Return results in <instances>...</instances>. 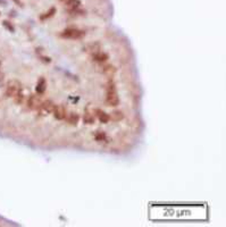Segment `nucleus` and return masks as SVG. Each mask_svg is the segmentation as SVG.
<instances>
[{"mask_svg": "<svg viewBox=\"0 0 226 227\" xmlns=\"http://www.w3.org/2000/svg\"><path fill=\"white\" fill-rule=\"evenodd\" d=\"M106 102L109 106H117L119 102L117 90L113 83H109L106 88Z\"/></svg>", "mask_w": 226, "mask_h": 227, "instance_id": "f257e3e1", "label": "nucleus"}, {"mask_svg": "<svg viewBox=\"0 0 226 227\" xmlns=\"http://www.w3.org/2000/svg\"><path fill=\"white\" fill-rule=\"evenodd\" d=\"M46 88H47V83H46V79L43 77H41L39 79V82L36 84V92L39 94H43L44 91H46Z\"/></svg>", "mask_w": 226, "mask_h": 227, "instance_id": "1a4fd4ad", "label": "nucleus"}, {"mask_svg": "<svg viewBox=\"0 0 226 227\" xmlns=\"http://www.w3.org/2000/svg\"><path fill=\"white\" fill-rule=\"evenodd\" d=\"M115 70L116 69L114 68V66H111V65H107V66L103 67V72L107 73V74H113V73H115Z\"/></svg>", "mask_w": 226, "mask_h": 227, "instance_id": "4468645a", "label": "nucleus"}, {"mask_svg": "<svg viewBox=\"0 0 226 227\" xmlns=\"http://www.w3.org/2000/svg\"><path fill=\"white\" fill-rule=\"evenodd\" d=\"M123 117H124V115L121 110H114L113 113H111V115L109 116V118H111L113 120H115V122H118V120L123 119Z\"/></svg>", "mask_w": 226, "mask_h": 227, "instance_id": "9d476101", "label": "nucleus"}, {"mask_svg": "<svg viewBox=\"0 0 226 227\" xmlns=\"http://www.w3.org/2000/svg\"><path fill=\"white\" fill-rule=\"evenodd\" d=\"M84 122L86 124H93L94 123V118L92 117V115L91 114H89V113H86L85 114V116H84Z\"/></svg>", "mask_w": 226, "mask_h": 227, "instance_id": "ddd939ff", "label": "nucleus"}, {"mask_svg": "<svg viewBox=\"0 0 226 227\" xmlns=\"http://www.w3.org/2000/svg\"><path fill=\"white\" fill-rule=\"evenodd\" d=\"M54 107H55V104H52V101H50V100L42 101V104H41V107H40L39 111H40V113H43V114L52 113Z\"/></svg>", "mask_w": 226, "mask_h": 227, "instance_id": "423d86ee", "label": "nucleus"}, {"mask_svg": "<svg viewBox=\"0 0 226 227\" xmlns=\"http://www.w3.org/2000/svg\"><path fill=\"white\" fill-rule=\"evenodd\" d=\"M93 58L96 61H99V63H103L106 60L108 59V54H105V52H101V51H97L93 54Z\"/></svg>", "mask_w": 226, "mask_h": 227, "instance_id": "6e6552de", "label": "nucleus"}, {"mask_svg": "<svg viewBox=\"0 0 226 227\" xmlns=\"http://www.w3.org/2000/svg\"><path fill=\"white\" fill-rule=\"evenodd\" d=\"M52 113H54L55 117L59 119V120L65 119V117H66V108L63 107V106H55Z\"/></svg>", "mask_w": 226, "mask_h": 227, "instance_id": "39448f33", "label": "nucleus"}, {"mask_svg": "<svg viewBox=\"0 0 226 227\" xmlns=\"http://www.w3.org/2000/svg\"><path fill=\"white\" fill-rule=\"evenodd\" d=\"M67 120H68L69 124H72V125H75V124H77V122H79V115H77V114L72 113L68 116Z\"/></svg>", "mask_w": 226, "mask_h": 227, "instance_id": "f8f14e48", "label": "nucleus"}, {"mask_svg": "<svg viewBox=\"0 0 226 227\" xmlns=\"http://www.w3.org/2000/svg\"><path fill=\"white\" fill-rule=\"evenodd\" d=\"M94 113H96V115H97V117L99 118V120L101 122V123H108L109 122V115L107 113H105L103 110H101V109L99 108H96L94 109Z\"/></svg>", "mask_w": 226, "mask_h": 227, "instance_id": "0eeeda50", "label": "nucleus"}, {"mask_svg": "<svg viewBox=\"0 0 226 227\" xmlns=\"http://www.w3.org/2000/svg\"><path fill=\"white\" fill-rule=\"evenodd\" d=\"M84 35V33L82 31L77 30V29H66L60 33L61 38L65 39H81Z\"/></svg>", "mask_w": 226, "mask_h": 227, "instance_id": "7ed1b4c3", "label": "nucleus"}, {"mask_svg": "<svg viewBox=\"0 0 226 227\" xmlns=\"http://www.w3.org/2000/svg\"><path fill=\"white\" fill-rule=\"evenodd\" d=\"M56 14V8L55 7H51L47 13H44L43 15L40 16V20H48V18H50V17H52V16Z\"/></svg>", "mask_w": 226, "mask_h": 227, "instance_id": "9b49d317", "label": "nucleus"}, {"mask_svg": "<svg viewBox=\"0 0 226 227\" xmlns=\"http://www.w3.org/2000/svg\"><path fill=\"white\" fill-rule=\"evenodd\" d=\"M22 92V86H20V83L18 81H9L8 84H7V89H6V94L8 97H13L14 98L15 95H17L18 93Z\"/></svg>", "mask_w": 226, "mask_h": 227, "instance_id": "f03ea898", "label": "nucleus"}, {"mask_svg": "<svg viewBox=\"0 0 226 227\" xmlns=\"http://www.w3.org/2000/svg\"><path fill=\"white\" fill-rule=\"evenodd\" d=\"M41 104H42V100H41V98H40L39 95L32 94L27 99V107L31 110H39L40 107H41Z\"/></svg>", "mask_w": 226, "mask_h": 227, "instance_id": "20e7f679", "label": "nucleus"}, {"mask_svg": "<svg viewBox=\"0 0 226 227\" xmlns=\"http://www.w3.org/2000/svg\"><path fill=\"white\" fill-rule=\"evenodd\" d=\"M105 138H106V135H105L103 132H97V134H96V140L97 141H101V140H105Z\"/></svg>", "mask_w": 226, "mask_h": 227, "instance_id": "2eb2a0df", "label": "nucleus"}]
</instances>
